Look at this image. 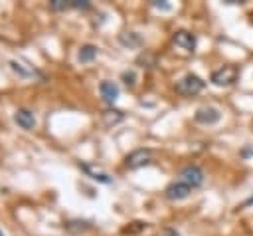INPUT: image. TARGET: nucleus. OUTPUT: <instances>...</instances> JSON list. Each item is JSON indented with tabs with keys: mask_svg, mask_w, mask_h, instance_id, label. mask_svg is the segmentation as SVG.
Segmentation results:
<instances>
[{
	"mask_svg": "<svg viewBox=\"0 0 253 236\" xmlns=\"http://www.w3.org/2000/svg\"><path fill=\"white\" fill-rule=\"evenodd\" d=\"M174 44L178 48L186 50V52H192L196 48V36L190 34V32H186V30H180V32L174 34Z\"/></svg>",
	"mask_w": 253,
	"mask_h": 236,
	"instance_id": "obj_7",
	"label": "nucleus"
},
{
	"mask_svg": "<svg viewBox=\"0 0 253 236\" xmlns=\"http://www.w3.org/2000/svg\"><path fill=\"white\" fill-rule=\"evenodd\" d=\"M119 40H121L123 46H128V48L140 46V38H138V34H134V32H125V34H121Z\"/></svg>",
	"mask_w": 253,
	"mask_h": 236,
	"instance_id": "obj_12",
	"label": "nucleus"
},
{
	"mask_svg": "<svg viewBox=\"0 0 253 236\" xmlns=\"http://www.w3.org/2000/svg\"><path fill=\"white\" fill-rule=\"evenodd\" d=\"M99 91H101V97H103L107 103H113V101H117V97H119V85H117L115 81H101Z\"/></svg>",
	"mask_w": 253,
	"mask_h": 236,
	"instance_id": "obj_8",
	"label": "nucleus"
},
{
	"mask_svg": "<svg viewBox=\"0 0 253 236\" xmlns=\"http://www.w3.org/2000/svg\"><path fill=\"white\" fill-rule=\"evenodd\" d=\"M14 121L22 127V129H32L36 125V115L30 109H18L14 113Z\"/></svg>",
	"mask_w": 253,
	"mask_h": 236,
	"instance_id": "obj_9",
	"label": "nucleus"
},
{
	"mask_svg": "<svg viewBox=\"0 0 253 236\" xmlns=\"http://www.w3.org/2000/svg\"><path fill=\"white\" fill-rule=\"evenodd\" d=\"M71 8H89V2L87 0H71Z\"/></svg>",
	"mask_w": 253,
	"mask_h": 236,
	"instance_id": "obj_17",
	"label": "nucleus"
},
{
	"mask_svg": "<svg viewBox=\"0 0 253 236\" xmlns=\"http://www.w3.org/2000/svg\"><path fill=\"white\" fill-rule=\"evenodd\" d=\"M134 79H136L134 71H125V73H123V81H125L126 85H130V87H132V85H134Z\"/></svg>",
	"mask_w": 253,
	"mask_h": 236,
	"instance_id": "obj_16",
	"label": "nucleus"
},
{
	"mask_svg": "<svg viewBox=\"0 0 253 236\" xmlns=\"http://www.w3.org/2000/svg\"><path fill=\"white\" fill-rule=\"evenodd\" d=\"M251 204H253V194H251V196H249V198L243 202V206H251Z\"/></svg>",
	"mask_w": 253,
	"mask_h": 236,
	"instance_id": "obj_19",
	"label": "nucleus"
},
{
	"mask_svg": "<svg viewBox=\"0 0 253 236\" xmlns=\"http://www.w3.org/2000/svg\"><path fill=\"white\" fill-rule=\"evenodd\" d=\"M180 180L186 182L190 188H196V186H200L204 182V171L198 165H186L180 171Z\"/></svg>",
	"mask_w": 253,
	"mask_h": 236,
	"instance_id": "obj_2",
	"label": "nucleus"
},
{
	"mask_svg": "<svg viewBox=\"0 0 253 236\" xmlns=\"http://www.w3.org/2000/svg\"><path fill=\"white\" fill-rule=\"evenodd\" d=\"M150 163V151L148 149H136L126 157V167L128 169H140Z\"/></svg>",
	"mask_w": 253,
	"mask_h": 236,
	"instance_id": "obj_5",
	"label": "nucleus"
},
{
	"mask_svg": "<svg viewBox=\"0 0 253 236\" xmlns=\"http://www.w3.org/2000/svg\"><path fill=\"white\" fill-rule=\"evenodd\" d=\"M164 236H178L176 230H164Z\"/></svg>",
	"mask_w": 253,
	"mask_h": 236,
	"instance_id": "obj_18",
	"label": "nucleus"
},
{
	"mask_svg": "<svg viewBox=\"0 0 253 236\" xmlns=\"http://www.w3.org/2000/svg\"><path fill=\"white\" fill-rule=\"evenodd\" d=\"M49 6L53 10H67V8H71V2H67V0H51Z\"/></svg>",
	"mask_w": 253,
	"mask_h": 236,
	"instance_id": "obj_14",
	"label": "nucleus"
},
{
	"mask_svg": "<svg viewBox=\"0 0 253 236\" xmlns=\"http://www.w3.org/2000/svg\"><path fill=\"white\" fill-rule=\"evenodd\" d=\"M204 79L202 77H198L196 73H186L178 83H176V89H178V93H182V95H196L198 91H202L204 89Z\"/></svg>",
	"mask_w": 253,
	"mask_h": 236,
	"instance_id": "obj_1",
	"label": "nucleus"
},
{
	"mask_svg": "<svg viewBox=\"0 0 253 236\" xmlns=\"http://www.w3.org/2000/svg\"><path fill=\"white\" fill-rule=\"evenodd\" d=\"M190 190H192V188H190L186 182L176 180V182H172V184H168V186H166L164 194H166V198H168V200H184V198L190 194Z\"/></svg>",
	"mask_w": 253,
	"mask_h": 236,
	"instance_id": "obj_4",
	"label": "nucleus"
},
{
	"mask_svg": "<svg viewBox=\"0 0 253 236\" xmlns=\"http://www.w3.org/2000/svg\"><path fill=\"white\" fill-rule=\"evenodd\" d=\"M95 56H97V48L93 44H85L79 50V61H93Z\"/></svg>",
	"mask_w": 253,
	"mask_h": 236,
	"instance_id": "obj_11",
	"label": "nucleus"
},
{
	"mask_svg": "<svg viewBox=\"0 0 253 236\" xmlns=\"http://www.w3.org/2000/svg\"><path fill=\"white\" fill-rule=\"evenodd\" d=\"M0 236H4V232H2V230H0Z\"/></svg>",
	"mask_w": 253,
	"mask_h": 236,
	"instance_id": "obj_20",
	"label": "nucleus"
},
{
	"mask_svg": "<svg viewBox=\"0 0 253 236\" xmlns=\"http://www.w3.org/2000/svg\"><path fill=\"white\" fill-rule=\"evenodd\" d=\"M219 117H221V113L215 107H200L196 111V121L204 123V125H213L219 121Z\"/></svg>",
	"mask_w": 253,
	"mask_h": 236,
	"instance_id": "obj_6",
	"label": "nucleus"
},
{
	"mask_svg": "<svg viewBox=\"0 0 253 236\" xmlns=\"http://www.w3.org/2000/svg\"><path fill=\"white\" fill-rule=\"evenodd\" d=\"M123 119V113L121 111H105L103 113V121L107 123V125H115V123H119Z\"/></svg>",
	"mask_w": 253,
	"mask_h": 236,
	"instance_id": "obj_13",
	"label": "nucleus"
},
{
	"mask_svg": "<svg viewBox=\"0 0 253 236\" xmlns=\"http://www.w3.org/2000/svg\"><path fill=\"white\" fill-rule=\"evenodd\" d=\"M150 4H152L154 8H160V10H170V8H172V4H170L168 0H152Z\"/></svg>",
	"mask_w": 253,
	"mask_h": 236,
	"instance_id": "obj_15",
	"label": "nucleus"
},
{
	"mask_svg": "<svg viewBox=\"0 0 253 236\" xmlns=\"http://www.w3.org/2000/svg\"><path fill=\"white\" fill-rule=\"evenodd\" d=\"M237 79V69L233 65H223L211 73V83L213 85H231Z\"/></svg>",
	"mask_w": 253,
	"mask_h": 236,
	"instance_id": "obj_3",
	"label": "nucleus"
},
{
	"mask_svg": "<svg viewBox=\"0 0 253 236\" xmlns=\"http://www.w3.org/2000/svg\"><path fill=\"white\" fill-rule=\"evenodd\" d=\"M81 169H83L91 178H95V180H99V182H105V184H111V182H113V178H111L107 173H103V171H99V169H95V167H91V165H81Z\"/></svg>",
	"mask_w": 253,
	"mask_h": 236,
	"instance_id": "obj_10",
	"label": "nucleus"
}]
</instances>
